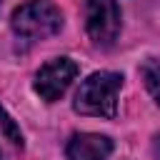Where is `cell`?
Returning <instances> with one entry per match:
<instances>
[{"instance_id": "obj_1", "label": "cell", "mask_w": 160, "mask_h": 160, "mask_svg": "<svg viewBox=\"0 0 160 160\" xmlns=\"http://www.w3.org/2000/svg\"><path fill=\"white\" fill-rule=\"evenodd\" d=\"M122 88V75L112 70H100L88 75L72 100V110L80 115H92L102 120H112L118 112V92Z\"/></svg>"}, {"instance_id": "obj_2", "label": "cell", "mask_w": 160, "mask_h": 160, "mask_svg": "<svg viewBox=\"0 0 160 160\" xmlns=\"http://www.w3.org/2000/svg\"><path fill=\"white\" fill-rule=\"evenodd\" d=\"M10 28L22 40H45L62 30V12L50 0H28L12 10Z\"/></svg>"}, {"instance_id": "obj_3", "label": "cell", "mask_w": 160, "mask_h": 160, "mask_svg": "<svg viewBox=\"0 0 160 160\" xmlns=\"http://www.w3.org/2000/svg\"><path fill=\"white\" fill-rule=\"evenodd\" d=\"M75 75H78V62L72 58H52L35 72L32 90L40 95V100L55 102L65 95V90L75 80Z\"/></svg>"}, {"instance_id": "obj_4", "label": "cell", "mask_w": 160, "mask_h": 160, "mask_svg": "<svg viewBox=\"0 0 160 160\" xmlns=\"http://www.w3.org/2000/svg\"><path fill=\"white\" fill-rule=\"evenodd\" d=\"M85 30L95 45H112L120 35V8L115 0L85 2Z\"/></svg>"}, {"instance_id": "obj_5", "label": "cell", "mask_w": 160, "mask_h": 160, "mask_svg": "<svg viewBox=\"0 0 160 160\" xmlns=\"http://www.w3.org/2000/svg\"><path fill=\"white\" fill-rule=\"evenodd\" d=\"M112 152V140L100 132H75L65 145L68 160H108Z\"/></svg>"}, {"instance_id": "obj_6", "label": "cell", "mask_w": 160, "mask_h": 160, "mask_svg": "<svg viewBox=\"0 0 160 160\" xmlns=\"http://www.w3.org/2000/svg\"><path fill=\"white\" fill-rule=\"evenodd\" d=\"M140 75H142V82H145L148 92L160 105V62L158 60H145L142 68H140Z\"/></svg>"}, {"instance_id": "obj_7", "label": "cell", "mask_w": 160, "mask_h": 160, "mask_svg": "<svg viewBox=\"0 0 160 160\" xmlns=\"http://www.w3.org/2000/svg\"><path fill=\"white\" fill-rule=\"evenodd\" d=\"M0 122H2V128H5V132H8V138L15 142V145H22V135H20V130L15 128V122H12V118L0 108Z\"/></svg>"}]
</instances>
